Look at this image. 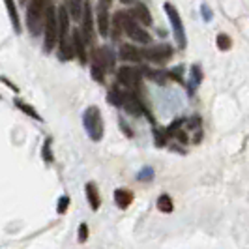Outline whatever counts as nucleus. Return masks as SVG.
<instances>
[{
	"mask_svg": "<svg viewBox=\"0 0 249 249\" xmlns=\"http://www.w3.org/2000/svg\"><path fill=\"white\" fill-rule=\"evenodd\" d=\"M81 21H83V30L81 32H83V36L87 39V43H92L94 41V17H92V6H90L88 0H85Z\"/></svg>",
	"mask_w": 249,
	"mask_h": 249,
	"instance_id": "10",
	"label": "nucleus"
},
{
	"mask_svg": "<svg viewBox=\"0 0 249 249\" xmlns=\"http://www.w3.org/2000/svg\"><path fill=\"white\" fill-rule=\"evenodd\" d=\"M54 0H28L26 6V26L32 36H39L45 25V13Z\"/></svg>",
	"mask_w": 249,
	"mask_h": 249,
	"instance_id": "1",
	"label": "nucleus"
},
{
	"mask_svg": "<svg viewBox=\"0 0 249 249\" xmlns=\"http://www.w3.org/2000/svg\"><path fill=\"white\" fill-rule=\"evenodd\" d=\"M158 210L163 213H171L175 210V202L173 199L169 197V195H160V199H158Z\"/></svg>",
	"mask_w": 249,
	"mask_h": 249,
	"instance_id": "23",
	"label": "nucleus"
},
{
	"mask_svg": "<svg viewBox=\"0 0 249 249\" xmlns=\"http://www.w3.org/2000/svg\"><path fill=\"white\" fill-rule=\"evenodd\" d=\"M200 12H202V19H204V21H212V10H210L206 4L200 6Z\"/></svg>",
	"mask_w": 249,
	"mask_h": 249,
	"instance_id": "33",
	"label": "nucleus"
},
{
	"mask_svg": "<svg viewBox=\"0 0 249 249\" xmlns=\"http://www.w3.org/2000/svg\"><path fill=\"white\" fill-rule=\"evenodd\" d=\"M15 105H17V107H19L21 111L25 112V114H28L30 118H34V120H37V122H41V120H43V118H41V116L37 114L36 109H34V107H30V105H26V103L23 100H17V101H15Z\"/></svg>",
	"mask_w": 249,
	"mask_h": 249,
	"instance_id": "24",
	"label": "nucleus"
},
{
	"mask_svg": "<svg viewBox=\"0 0 249 249\" xmlns=\"http://www.w3.org/2000/svg\"><path fill=\"white\" fill-rule=\"evenodd\" d=\"M182 71H184V66H178V68H173L171 71H169V77L173 79V81H182Z\"/></svg>",
	"mask_w": 249,
	"mask_h": 249,
	"instance_id": "32",
	"label": "nucleus"
},
{
	"mask_svg": "<svg viewBox=\"0 0 249 249\" xmlns=\"http://www.w3.org/2000/svg\"><path fill=\"white\" fill-rule=\"evenodd\" d=\"M144 58L148 62H154L158 66H165L173 58V47L169 43H158V45H152L144 51Z\"/></svg>",
	"mask_w": 249,
	"mask_h": 249,
	"instance_id": "6",
	"label": "nucleus"
},
{
	"mask_svg": "<svg viewBox=\"0 0 249 249\" xmlns=\"http://www.w3.org/2000/svg\"><path fill=\"white\" fill-rule=\"evenodd\" d=\"M120 17H122V28H124L125 36L133 41H139V43H150L152 41V36L148 32L139 25V21L131 15L129 12H120Z\"/></svg>",
	"mask_w": 249,
	"mask_h": 249,
	"instance_id": "4",
	"label": "nucleus"
},
{
	"mask_svg": "<svg viewBox=\"0 0 249 249\" xmlns=\"http://www.w3.org/2000/svg\"><path fill=\"white\" fill-rule=\"evenodd\" d=\"M120 2H122V4H133L135 0H120Z\"/></svg>",
	"mask_w": 249,
	"mask_h": 249,
	"instance_id": "35",
	"label": "nucleus"
},
{
	"mask_svg": "<svg viewBox=\"0 0 249 249\" xmlns=\"http://www.w3.org/2000/svg\"><path fill=\"white\" fill-rule=\"evenodd\" d=\"M116 79L125 88H139L141 87V79H142V71L135 70V68H129V66H122L116 71Z\"/></svg>",
	"mask_w": 249,
	"mask_h": 249,
	"instance_id": "7",
	"label": "nucleus"
},
{
	"mask_svg": "<svg viewBox=\"0 0 249 249\" xmlns=\"http://www.w3.org/2000/svg\"><path fill=\"white\" fill-rule=\"evenodd\" d=\"M163 10H165L167 17H169V21H171L175 41L178 43V47H180V49H186V45H187L186 28H184V21H182V17H180L178 10H176L171 2H165V4H163Z\"/></svg>",
	"mask_w": 249,
	"mask_h": 249,
	"instance_id": "5",
	"label": "nucleus"
},
{
	"mask_svg": "<svg viewBox=\"0 0 249 249\" xmlns=\"http://www.w3.org/2000/svg\"><path fill=\"white\" fill-rule=\"evenodd\" d=\"M90 73H92V79H94V81L103 83V81H105V73H107V71H105L103 68H100V66L92 64V66H90Z\"/></svg>",
	"mask_w": 249,
	"mask_h": 249,
	"instance_id": "27",
	"label": "nucleus"
},
{
	"mask_svg": "<svg viewBox=\"0 0 249 249\" xmlns=\"http://www.w3.org/2000/svg\"><path fill=\"white\" fill-rule=\"evenodd\" d=\"M101 2H103V4H111L112 0H101Z\"/></svg>",
	"mask_w": 249,
	"mask_h": 249,
	"instance_id": "36",
	"label": "nucleus"
},
{
	"mask_svg": "<svg viewBox=\"0 0 249 249\" xmlns=\"http://www.w3.org/2000/svg\"><path fill=\"white\" fill-rule=\"evenodd\" d=\"M124 96H125L124 90H118L116 87H112L111 90H109V94H107V100H109V103L114 105V107H122Z\"/></svg>",
	"mask_w": 249,
	"mask_h": 249,
	"instance_id": "22",
	"label": "nucleus"
},
{
	"mask_svg": "<svg viewBox=\"0 0 249 249\" xmlns=\"http://www.w3.org/2000/svg\"><path fill=\"white\" fill-rule=\"evenodd\" d=\"M77 234H79V242L85 244V242L88 240V225L87 223L79 225V232H77Z\"/></svg>",
	"mask_w": 249,
	"mask_h": 249,
	"instance_id": "31",
	"label": "nucleus"
},
{
	"mask_svg": "<svg viewBox=\"0 0 249 249\" xmlns=\"http://www.w3.org/2000/svg\"><path fill=\"white\" fill-rule=\"evenodd\" d=\"M58 56L62 60H73L75 58V47L71 36L58 37Z\"/></svg>",
	"mask_w": 249,
	"mask_h": 249,
	"instance_id": "14",
	"label": "nucleus"
},
{
	"mask_svg": "<svg viewBox=\"0 0 249 249\" xmlns=\"http://www.w3.org/2000/svg\"><path fill=\"white\" fill-rule=\"evenodd\" d=\"M129 13L137 19L139 23H142V25H146V26L152 25V15H150V10L142 4V2H137V4H135V10H131Z\"/></svg>",
	"mask_w": 249,
	"mask_h": 249,
	"instance_id": "18",
	"label": "nucleus"
},
{
	"mask_svg": "<svg viewBox=\"0 0 249 249\" xmlns=\"http://www.w3.org/2000/svg\"><path fill=\"white\" fill-rule=\"evenodd\" d=\"M114 200H116V204L125 210L131 202H133V191H129L127 187H118L116 191H114Z\"/></svg>",
	"mask_w": 249,
	"mask_h": 249,
	"instance_id": "17",
	"label": "nucleus"
},
{
	"mask_svg": "<svg viewBox=\"0 0 249 249\" xmlns=\"http://www.w3.org/2000/svg\"><path fill=\"white\" fill-rule=\"evenodd\" d=\"M137 180L139 182H150V180H154V169L152 167H142L137 173Z\"/></svg>",
	"mask_w": 249,
	"mask_h": 249,
	"instance_id": "28",
	"label": "nucleus"
},
{
	"mask_svg": "<svg viewBox=\"0 0 249 249\" xmlns=\"http://www.w3.org/2000/svg\"><path fill=\"white\" fill-rule=\"evenodd\" d=\"M144 77H148L150 81H154V83H158V85H165L167 81H169V73H165L163 70H152V68H142L141 70Z\"/></svg>",
	"mask_w": 249,
	"mask_h": 249,
	"instance_id": "20",
	"label": "nucleus"
},
{
	"mask_svg": "<svg viewBox=\"0 0 249 249\" xmlns=\"http://www.w3.org/2000/svg\"><path fill=\"white\" fill-rule=\"evenodd\" d=\"M202 83V70H200L199 64H195V66H191V71H189V81H187V88H189V92H195L199 85Z\"/></svg>",
	"mask_w": 249,
	"mask_h": 249,
	"instance_id": "19",
	"label": "nucleus"
},
{
	"mask_svg": "<svg viewBox=\"0 0 249 249\" xmlns=\"http://www.w3.org/2000/svg\"><path fill=\"white\" fill-rule=\"evenodd\" d=\"M96 25H98V32H100V36H103V37L109 36V32H111V17H109V12H107V4H103V2L98 6Z\"/></svg>",
	"mask_w": 249,
	"mask_h": 249,
	"instance_id": "11",
	"label": "nucleus"
},
{
	"mask_svg": "<svg viewBox=\"0 0 249 249\" xmlns=\"http://www.w3.org/2000/svg\"><path fill=\"white\" fill-rule=\"evenodd\" d=\"M51 144H53V139H45V142H43V148H41V156H43V161L51 163L54 161V156H53V150H51Z\"/></svg>",
	"mask_w": 249,
	"mask_h": 249,
	"instance_id": "25",
	"label": "nucleus"
},
{
	"mask_svg": "<svg viewBox=\"0 0 249 249\" xmlns=\"http://www.w3.org/2000/svg\"><path fill=\"white\" fill-rule=\"evenodd\" d=\"M83 125L87 129L88 137L92 139L94 142H100L103 139L105 127H103V120H101V112L96 105L88 107L87 111L83 112Z\"/></svg>",
	"mask_w": 249,
	"mask_h": 249,
	"instance_id": "3",
	"label": "nucleus"
},
{
	"mask_svg": "<svg viewBox=\"0 0 249 249\" xmlns=\"http://www.w3.org/2000/svg\"><path fill=\"white\" fill-rule=\"evenodd\" d=\"M169 133H167V129H154V139H156V144L160 146V148H163L165 144H167V141H169Z\"/></svg>",
	"mask_w": 249,
	"mask_h": 249,
	"instance_id": "26",
	"label": "nucleus"
},
{
	"mask_svg": "<svg viewBox=\"0 0 249 249\" xmlns=\"http://www.w3.org/2000/svg\"><path fill=\"white\" fill-rule=\"evenodd\" d=\"M4 6H6V10H8V15H10L13 30H15L17 34H21V19H19V12H17L15 0H4Z\"/></svg>",
	"mask_w": 249,
	"mask_h": 249,
	"instance_id": "16",
	"label": "nucleus"
},
{
	"mask_svg": "<svg viewBox=\"0 0 249 249\" xmlns=\"http://www.w3.org/2000/svg\"><path fill=\"white\" fill-rule=\"evenodd\" d=\"M83 6H85V0H66V8H68L70 17L73 21H81V17H83Z\"/></svg>",
	"mask_w": 249,
	"mask_h": 249,
	"instance_id": "21",
	"label": "nucleus"
},
{
	"mask_svg": "<svg viewBox=\"0 0 249 249\" xmlns=\"http://www.w3.org/2000/svg\"><path fill=\"white\" fill-rule=\"evenodd\" d=\"M142 56H144V51H141L139 47H135V45H131V43L120 45V54H118V58H122L125 62L137 64L142 60Z\"/></svg>",
	"mask_w": 249,
	"mask_h": 249,
	"instance_id": "13",
	"label": "nucleus"
},
{
	"mask_svg": "<svg viewBox=\"0 0 249 249\" xmlns=\"http://www.w3.org/2000/svg\"><path fill=\"white\" fill-rule=\"evenodd\" d=\"M122 107L125 109L127 114H131V116H141V114H148L146 118L152 120V114L146 111V107H144V103L142 100L139 98L137 94H131V92H125L124 96V103H122ZM154 122V120H152Z\"/></svg>",
	"mask_w": 249,
	"mask_h": 249,
	"instance_id": "9",
	"label": "nucleus"
},
{
	"mask_svg": "<svg viewBox=\"0 0 249 249\" xmlns=\"http://www.w3.org/2000/svg\"><path fill=\"white\" fill-rule=\"evenodd\" d=\"M60 37V30H58V15H56V8L51 6L47 13H45V25H43V49L45 53L56 47Z\"/></svg>",
	"mask_w": 249,
	"mask_h": 249,
	"instance_id": "2",
	"label": "nucleus"
},
{
	"mask_svg": "<svg viewBox=\"0 0 249 249\" xmlns=\"http://www.w3.org/2000/svg\"><path fill=\"white\" fill-rule=\"evenodd\" d=\"M68 206H70V197H68V195H62V197L58 199V204H56V212L66 213L68 212Z\"/></svg>",
	"mask_w": 249,
	"mask_h": 249,
	"instance_id": "30",
	"label": "nucleus"
},
{
	"mask_svg": "<svg viewBox=\"0 0 249 249\" xmlns=\"http://www.w3.org/2000/svg\"><path fill=\"white\" fill-rule=\"evenodd\" d=\"M92 64L103 68L105 71H111L114 70V64H116V54L109 47H96L92 51Z\"/></svg>",
	"mask_w": 249,
	"mask_h": 249,
	"instance_id": "8",
	"label": "nucleus"
},
{
	"mask_svg": "<svg viewBox=\"0 0 249 249\" xmlns=\"http://www.w3.org/2000/svg\"><path fill=\"white\" fill-rule=\"evenodd\" d=\"M85 191H87V199H88L90 208H92L94 212H96V210H100L101 197H100V191H98V186H96L94 182H88L87 186H85Z\"/></svg>",
	"mask_w": 249,
	"mask_h": 249,
	"instance_id": "15",
	"label": "nucleus"
},
{
	"mask_svg": "<svg viewBox=\"0 0 249 249\" xmlns=\"http://www.w3.org/2000/svg\"><path fill=\"white\" fill-rule=\"evenodd\" d=\"M231 47H232V39L227 36V34H219V36H217V49L229 51Z\"/></svg>",
	"mask_w": 249,
	"mask_h": 249,
	"instance_id": "29",
	"label": "nucleus"
},
{
	"mask_svg": "<svg viewBox=\"0 0 249 249\" xmlns=\"http://www.w3.org/2000/svg\"><path fill=\"white\" fill-rule=\"evenodd\" d=\"M2 81H4V83H6V85H8V87H10V88H12V90H13V92H19V88H17V87H15V85H13V83H12V81H8V79H6V77H2Z\"/></svg>",
	"mask_w": 249,
	"mask_h": 249,
	"instance_id": "34",
	"label": "nucleus"
},
{
	"mask_svg": "<svg viewBox=\"0 0 249 249\" xmlns=\"http://www.w3.org/2000/svg\"><path fill=\"white\" fill-rule=\"evenodd\" d=\"M71 39H73L75 56L79 58V62L85 66V64L88 62V58H87V39H85V36H83V32H81V30H77V28H75L73 34H71Z\"/></svg>",
	"mask_w": 249,
	"mask_h": 249,
	"instance_id": "12",
	"label": "nucleus"
}]
</instances>
